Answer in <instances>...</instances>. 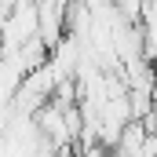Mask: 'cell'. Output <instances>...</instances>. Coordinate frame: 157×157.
I'll return each instance as SVG.
<instances>
[{"label": "cell", "mask_w": 157, "mask_h": 157, "mask_svg": "<svg viewBox=\"0 0 157 157\" xmlns=\"http://www.w3.org/2000/svg\"><path fill=\"white\" fill-rule=\"evenodd\" d=\"M154 113H157V59H154Z\"/></svg>", "instance_id": "1"}]
</instances>
